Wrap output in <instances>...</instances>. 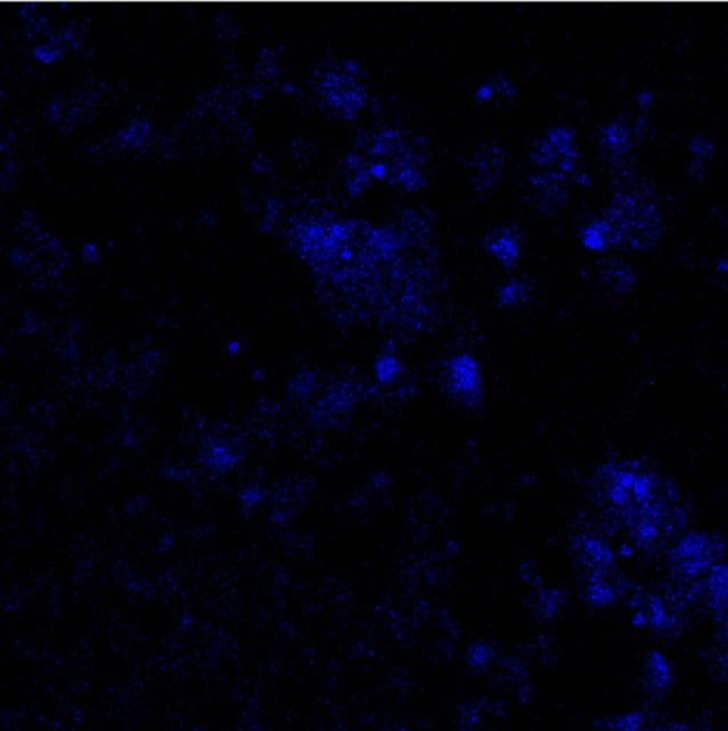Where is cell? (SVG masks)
Returning <instances> with one entry per match:
<instances>
[{
	"instance_id": "cell-5",
	"label": "cell",
	"mask_w": 728,
	"mask_h": 731,
	"mask_svg": "<svg viewBox=\"0 0 728 731\" xmlns=\"http://www.w3.org/2000/svg\"><path fill=\"white\" fill-rule=\"evenodd\" d=\"M643 677L647 692L657 697L669 692L671 683H673V672H671L669 662L663 654L656 650L647 656Z\"/></svg>"
},
{
	"instance_id": "cell-6",
	"label": "cell",
	"mask_w": 728,
	"mask_h": 731,
	"mask_svg": "<svg viewBox=\"0 0 728 731\" xmlns=\"http://www.w3.org/2000/svg\"><path fill=\"white\" fill-rule=\"evenodd\" d=\"M517 98V89L513 80L502 76L483 83L474 93V102L482 106H507L512 105Z\"/></svg>"
},
{
	"instance_id": "cell-4",
	"label": "cell",
	"mask_w": 728,
	"mask_h": 731,
	"mask_svg": "<svg viewBox=\"0 0 728 731\" xmlns=\"http://www.w3.org/2000/svg\"><path fill=\"white\" fill-rule=\"evenodd\" d=\"M484 249L506 269L519 266L523 255V235L517 226L503 225L486 236Z\"/></svg>"
},
{
	"instance_id": "cell-3",
	"label": "cell",
	"mask_w": 728,
	"mask_h": 731,
	"mask_svg": "<svg viewBox=\"0 0 728 731\" xmlns=\"http://www.w3.org/2000/svg\"><path fill=\"white\" fill-rule=\"evenodd\" d=\"M530 160L540 172L566 176L576 162L573 135L566 128H553L537 139L530 150Z\"/></svg>"
},
{
	"instance_id": "cell-8",
	"label": "cell",
	"mask_w": 728,
	"mask_h": 731,
	"mask_svg": "<svg viewBox=\"0 0 728 731\" xmlns=\"http://www.w3.org/2000/svg\"><path fill=\"white\" fill-rule=\"evenodd\" d=\"M527 289L529 287H527V283H524L523 280L513 279L502 286L499 297L506 303L516 302V300L520 299V296H523L527 292Z\"/></svg>"
},
{
	"instance_id": "cell-7",
	"label": "cell",
	"mask_w": 728,
	"mask_h": 731,
	"mask_svg": "<svg viewBox=\"0 0 728 731\" xmlns=\"http://www.w3.org/2000/svg\"><path fill=\"white\" fill-rule=\"evenodd\" d=\"M646 717L641 713H630L626 716L617 717L611 724V731H641L643 730Z\"/></svg>"
},
{
	"instance_id": "cell-9",
	"label": "cell",
	"mask_w": 728,
	"mask_h": 731,
	"mask_svg": "<svg viewBox=\"0 0 728 731\" xmlns=\"http://www.w3.org/2000/svg\"><path fill=\"white\" fill-rule=\"evenodd\" d=\"M720 669L721 672L728 676V650L726 653L723 654V657H721L720 659Z\"/></svg>"
},
{
	"instance_id": "cell-2",
	"label": "cell",
	"mask_w": 728,
	"mask_h": 731,
	"mask_svg": "<svg viewBox=\"0 0 728 731\" xmlns=\"http://www.w3.org/2000/svg\"><path fill=\"white\" fill-rule=\"evenodd\" d=\"M507 165L509 150L497 139L484 140L469 153L463 170L477 199L492 195L502 182Z\"/></svg>"
},
{
	"instance_id": "cell-1",
	"label": "cell",
	"mask_w": 728,
	"mask_h": 731,
	"mask_svg": "<svg viewBox=\"0 0 728 731\" xmlns=\"http://www.w3.org/2000/svg\"><path fill=\"white\" fill-rule=\"evenodd\" d=\"M322 89L326 105L337 118H359L369 102L362 72L353 62H339L332 66L325 75Z\"/></svg>"
}]
</instances>
